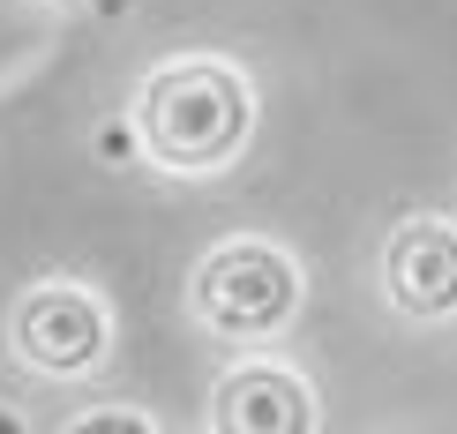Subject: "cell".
<instances>
[{"mask_svg":"<svg viewBox=\"0 0 457 434\" xmlns=\"http://www.w3.org/2000/svg\"><path fill=\"white\" fill-rule=\"evenodd\" d=\"M143 158L165 173H225L255 135V83L218 53H187L143 75L136 90Z\"/></svg>","mask_w":457,"mask_h":434,"instance_id":"6da1fadb","label":"cell"},{"mask_svg":"<svg viewBox=\"0 0 457 434\" xmlns=\"http://www.w3.org/2000/svg\"><path fill=\"white\" fill-rule=\"evenodd\" d=\"M300 262L278 240H218L187 277V307L211 337H278L300 315Z\"/></svg>","mask_w":457,"mask_h":434,"instance_id":"7a4b0ae2","label":"cell"},{"mask_svg":"<svg viewBox=\"0 0 457 434\" xmlns=\"http://www.w3.org/2000/svg\"><path fill=\"white\" fill-rule=\"evenodd\" d=\"M8 352L37 374L75 382V374H90L112 352V315L90 285H68V277L61 285H30L8 315Z\"/></svg>","mask_w":457,"mask_h":434,"instance_id":"3957f363","label":"cell"},{"mask_svg":"<svg viewBox=\"0 0 457 434\" xmlns=\"http://www.w3.org/2000/svg\"><path fill=\"white\" fill-rule=\"evenodd\" d=\"M383 292L405 323H450L457 315V225L450 217H405L383 240Z\"/></svg>","mask_w":457,"mask_h":434,"instance_id":"277c9868","label":"cell"},{"mask_svg":"<svg viewBox=\"0 0 457 434\" xmlns=\"http://www.w3.org/2000/svg\"><path fill=\"white\" fill-rule=\"evenodd\" d=\"M211 434H315V389L308 374L278 360H240L211 389Z\"/></svg>","mask_w":457,"mask_h":434,"instance_id":"5b68a950","label":"cell"},{"mask_svg":"<svg viewBox=\"0 0 457 434\" xmlns=\"http://www.w3.org/2000/svg\"><path fill=\"white\" fill-rule=\"evenodd\" d=\"M61 434H158V420L136 412V405H90V412H75Z\"/></svg>","mask_w":457,"mask_h":434,"instance_id":"8992f818","label":"cell"},{"mask_svg":"<svg viewBox=\"0 0 457 434\" xmlns=\"http://www.w3.org/2000/svg\"><path fill=\"white\" fill-rule=\"evenodd\" d=\"M98 158H105V165H128V158H143V135H136V120H105V127H98Z\"/></svg>","mask_w":457,"mask_h":434,"instance_id":"52a82bcc","label":"cell"},{"mask_svg":"<svg viewBox=\"0 0 457 434\" xmlns=\"http://www.w3.org/2000/svg\"><path fill=\"white\" fill-rule=\"evenodd\" d=\"M0 434H23V412H8V405H0Z\"/></svg>","mask_w":457,"mask_h":434,"instance_id":"ba28073f","label":"cell"}]
</instances>
